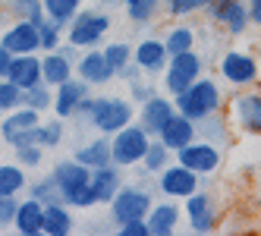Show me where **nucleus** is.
Instances as JSON below:
<instances>
[{
  "instance_id": "1",
  "label": "nucleus",
  "mask_w": 261,
  "mask_h": 236,
  "mask_svg": "<svg viewBox=\"0 0 261 236\" xmlns=\"http://www.w3.org/2000/svg\"><path fill=\"white\" fill-rule=\"evenodd\" d=\"M79 114L88 117V123L95 126L101 136H114L117 129H123L126 123H133L136 107L133 98H117V95H104V98H85Z\"/></svg>"
},
{
  "instance_id": "2",
  "label": "nucleus",
  "mask_w": 261,
  "mask_h": 236,
  "mask_svg": "<svg viewBox=\"0 0 261 236\" xmlns=\"http://www.w3.org/2000/svg\"><path fill=\"white\" fill-rule=\"evenodd\" d=\"M173 104H176V111H179L182 117L201 123L204 117L217 114L220 107H223V95H220V85H217L214 79L198 76L189 88H186V92H179V95L173 98Z\"/></svg>"
},
{
  "instance_id": "3",
  "label": "nucleus",
  "mask_w": 261,
  "mask_h": 236,
  "mask_svg": "<svg viewBox=\"0 0 261 236\" xmlns=\"http://www.w3.org/2000/svg\"><path fill=\"white\" fill-rule=\"evenodd\" d=\"M50 179L57 183L63 205H69V208H82L85 192H88V179H91V167L79 164L76 158H69V161H60V164L50 170Z\"/></svg>"
},
{
  "instance_id": "4",
  "label": "nucleus",
  "mask_w": 261,
  "mask_h": 236,
  "mask_svg": "<svg viewBox=\"0 0 261 236\" xmlns=\"http://www.w3.org/2000/svg\"><path fill=\"white\" fill-rule=\"evenodd\" d=\"M198 76H204V57L192 47V50H182V54H173L164 66V88L167 95H179L186 92Z\"/></svg>"
},
{
  "instance_id": "5",
  "label": "nucleus",
  "mask_w": 261,
  "mask_h": 236,
  "mask_svg": "<svg viewBox=\"0 0 261 236\" xmlns=\"http://www.w3.org/2000/svg\"><path fill=\"white\" fill-rule=\"evenodd\" d=\"M148 145H151V136L142 126L126 123L123 129H117L110 136V158H114L117 167H136V164H142Z\"/></svg>"
},
{
  "instance_id": "6",
  "label": "nucleus",
  "mask_w": 261,
  "mask_h": 236,
  "mask_svg": "<svg viewBox=\"0 0 261 236\" xmlns=\"http://www.w3.org/2000/svg\"><path fill=\"white\" fill-rule=\"evenodd\" d=\"M110 32V16L101 10H79L66 25V41L72 47H95Z\"/></svg>"
},
{
  "instance_id": "7",
  "label": "nucleus",
  "mask_w": 261,
  "mask_h": 236,
  "mask_svg": "<svg viewBox=\"0 0 261 236\" xmlns=\"http://www.w3.org/2000/svg\"><path fill=\"white\" fill-rule=\"evenodd\" d=\"M217 72H220L223 82H230L236 88H246V85H255L258 82V60L252 57V54H246V50L230 47V50L220 54Z\"/></svg>"
},
{
  "instance_id": "8",
  "label": "nucleus",
  "mask_w": 261,
  "mask_h": 236,
  "mask_svg": "<svg viewBox=\"0 0 261 236\" xmlns=\"http://www.w3.org/2000/svg\"><path fill=\"white\" fill-rule=\"evenodd\" d=\"M151 211V192L145 186H120L117 195L110 198V217L117 224L123 221H139Z\"/></svg>"
},
{
  "instance_id": "9",
  "label": "nucleus",
  "mask_w": 261,
  "mask_h": 236,
  "mask_svg": "<svg viewBox=\"0 0 261 236\" xmlns=\"http://www.w3.org/2000/svg\"><path fill=\"white\" fill-rule=\"evenodd\" d=\"M176 161L182 167L195 170L198 176H208V173H214L220 167L223 154H220V145H214L208 139H192L189 145H182V148L176 151Z\"/></svg>"
},
{
  "instance_id": "10",
  "label": "nucleus",
  "mask_w": 261,
  "mask_h": 236,
  "mask_svg": "<svg viewBox=\"0 0 261 236\" xmlns=\"http://www.w3.org/2000/svg\"><path fill=\"white\" fill-rule=\"evenodd\" d=\"M120 186H123V167H117V164L95 167V170H91V179H88V192H85L82 208L110 205V198L117 195Z\"/></svg>"
},
{
  "instance_id": "11",
  "label": "nucleus",
  "mask_w": 261,
  "mask_h": 236,
  "mask_svg": "<svg viewBox=\"0 0 261 236\" xmlns=\"http://www.w3.org/2000/svg\"><path fill=\"white\" fill-rule=\"evenodd\" d=\"M198 186H201V176L189 167H182L179 161L176 164H167L158 176V189L167 198H189L192 192H198Z\"/></svg>"
},
{
  "instance_id": "12",
  "label": "nucleus",
  "mask_w": 261,
  "mask_h": 236,
  "mask_svg": "<svg viewBox=\"0 0 261 236\" xmlns=\"http://www.w3.org/2000/svg\"><path fill=\"white\" fill-rule=\"evenodd\" d=\"M186 221H189V230L198 233V236L214 233L217 230V221H220L214 198L208 192H192L189 198H186Z\"/></svg>"
},
{
  "instance_id": "13",
  "label": "nucleus",
  "mask_w": 261,
  "mask_h": 236,
  "mask_svg": "<svg viewBox=\"0 0 261 236\" xmlns=\"http://www.w3.org/2000/svg\"><path fill=\"white\" fill-rule=\"evenodd\" d=\"M38 111H32V107H16V111H10V117L4 120V126H0V136H4L10 145H38L35 142V126H38Z\"/></svg>"
},
{
  "instance_id": "14",
  "label": "nucleus",
  "mask_w": 261,
  "mask_h": 236,
  "mask_svg": "<svg viewBox=\"0 0 261 236\" xmlns=\"http://www.w3.org/2000/svg\"><path fill=\"white\" fill-rule=\"evenodd\" d=\"M230 120L249 136H261V92H242L230 101Z\"/></svg>"
},
{
  "instance_id": "15",
  "label": "nucleus",
  "mask_w": 261,
  "mask_h": 236,
  "mask_svg": "<svg viewBox=\"0 0 261 236\" xmlns=\"http://www.w3.org/2000/svg\"><path fill=\"white\" fill-rule=\"evenodd\" d=\"M211 19L230 35H242L249 29V7L246 0H214V4L204 10Z\"/></svg>"
},
{
  "instance_id": "16",
  "label": "nucleus",
  "mask_w": 261,
  "mask_h": 236,
  "mask_svg": "<svg viewBox=\"0 0 261 236\" xmlns=\"http://www.w3.org/2000/svg\"><path fill=\"white\" fill-rule=\"evenodd\" d=\"M176 114V104L170 101V98H164V95H151V98H145L142 101V111H139V126L148 133V136H158L164 126H167V120H170Z\"/></svg>"
},
{
  "instance_id": "17",
  "label": "nucleus",
  "mask_w": 261,
  "mask_h": 236,
  "mask_svg": "<svg viewBox=\"0 0 261 236\" xmlns=\"http://www.w3.org/2000/svg\"><path fill=\"white\" fill-rule=\"evenodd\" d=\"M0 47L10 50L13 57H19V54H35L41 50V38H38V25L29 22V19H19L4 38H0Z\"/></svg>"
},
{
  "instance_id": "18",
  "label": "nucleus",
  "mask_w": 261,
  "mask_h": 236,
  "mask_svg": "<svg viewBox=\"0 0 261 236\" xmlns=\"http://www.w3.org/2000/svg\"><path fill=\"white\" fill-rule=\"evenodd\" d=\"M88 82L82 79H66L63 85H57V92H54V111H57V117H76L82 101L88 98Z\"/></svg>"
},
{
  "instance_id": "19",
  "label": "nucleus",
  "mask_w": 261,
  "mask_h": 236,
  "mask_svg": "<svg viewBox=\"0 0 261 236\" xmlns=\"http://www.w3.org/2000/svg\"><path fill=\"white\" fill-rule=\"evenodd\" d=\"M167 60H170V54L164 47V38H145L133 47V63L142 69V72H164Z\"/></svg>"
},
{
  "instance_id": "20",
  "label": "nucleus",
  "mask_w": 261,
  "mask_h": 236,
  "mask_svg": "<svg viewBox=\"0 0 261 236\" xmlns=\"http://www.w3.org/2000/svg\"><path fill=\"white\" fill-rule=\"evenodd\" d=\"M195 136H198V123H195V120H189V117H182V114L176 111L170 120H167V126H164V129H161L154 139H161L170 151H179L182 145H189Z\"/></svg>"
},
{
  "instance_id": "21",
  "label": "nucleus",
  "mask_w": 261,
  "mask_h": 236,
  "mask_svg": "<svg viewBox=\"0 0 261 236\" xmlns=\"http://www.w3.org/2000/svg\"><path fill=\"white\" fill-rule=\"evenodd\" d=\"M41 79L50 88H57L66 79H72V50H66V47L47 50L44 57H41Z\"/></svg>"
},
{
  "instance_id": "22",
  "label": "nucleus",
  "mask_w": 261,
  "mask_h": 236,
  "mask_svg": "<svg viewBox=\"0 0 261 236\" xmlns=\"http://www.w3.org/2000/svg\"><path fill=\"white\" fill-rule=\"evenodd\" d=\"M145 221H148L151 236H173L179 221H182V208L176 202H158V205H151V211L145 214Z\"/></svg>"
},
{
  "instance_id": "23",
  "label": "nucleus",
  "mask_w": 261,
  "mask_h": 236,
  "mask_svg": "<svg viewBox=\"0 0 261 236\" xmlns=\"http://www.w3.org/2000/svg\"><path fill=\"white\" fill-rule=\"evenodd\" d=\"M7 79L13 85H19L22 92L32 88V85H38V82H44L41 79V57H38V54H19V57H13Z\"/></svg>"
},
{
  "instance_id": "24",
  "label": "nucleus",
  "mask_w": 261,
  "mask_h": 236,
  "mask_svg": "<svg viewBox=\"0 0 261 236\" xmlns=\"http://www.w3.org/2000/svg\"><path fill=\"white\" fill-rule=\"evenodd\" d=\"M13 227H16V233H22V236L44 233V205L38 202V198H25V202H19L16 217H13Z\"/></svg>"
},
{
  "instance_id": "25",
  "label": "nucleus",
  "mask_w": 261,
  "mask_h": 236,
  "mask_svg": "<svg viewBox=\"0 0 261 236\" xmlns=\"http://www.w3.org/2000/svg\"><path fill=\"white\" fill-rule=\"evenodd\" d=\"M79 79L88 82V85H107L110 79L117 76L114 69H110V63L104 60V50H88L79 57Z\"/></svg>"
},
{
  "instance_id": "26",
  "label": "nucleus",
  "mask_w": 261,
  "mask_h": 236,
  "mask_svg": "<svg viewBox=\"0 0 261 236\" xmlns=\"http://www.w3.org/2000/svg\"><path fill=\"white\" fill-rule=\"evenodd\" d=\"M44 233L47 236H66L72 233V214L63 202H47L44 205Z\"/></svg>"
},
{
  "instance_id": "27",
  "label": "nucleus",
  "mask_w": 261,
  "mask_h": 236,
  "mask_svg": "<svg viewBox=\"0 0 261 236\" xmlns=\"http://www.w3.org/2000/svg\"><path fill=\"white\" fill-rule=\"evenodd\" d=\"M76 161L79 164H85V167H104V164H114V158H110V139H104V136H98L95 142H88V145H82V148L76 151Z\"/></svg>"
},
{
  "instance_id": "28",
  "label": "nucleus",
  "mask_w": 261,
  "mask_h": 236,
  "mask_svg": "<svg viewBox=\"0 0 261 236\" xmlns=\"http://www.w3.org/2000/svg\"><path fill=\"white\" fill-rule=\"evenodd\" d=\"M195 38H198V32L192 25H170V29H167V35H164V47L173 57V54L192 50L195 47Z\"/></svg>"
},
{
  "instance_id": "29",
  "label": "nucleus",
  "mask_w": 261,
  "mask_h": 236,
  "mask_svg": "<svg viewBox=\"0 0 261 236\" xmlns=\"http://www.w3.org/2000/svg\"><path fill=\"white\" fill-rule=\"evenodd\" d=\"M44 4V16L54 22V25H69L72 22V16L79 13V7H82V0H41Z\"/></svg>"
},
{
  "instance_id": "30",
  "label": "nucleus",
  "mask_w": 261,
  "mask_h": 236,
  "mask_svg": "<svg viewBox=\"0 0 261 236\" xmlns=\"http://www.w3.org/2000/svg\"><path fill=\"white\" fill-rule=\"evenodd\" d=\"M104 60L110 63V69H114L117 76H123V72L129 69V63H133V47H129L126 41H110L104 47Z\"/></svg>"
},
{
  "instance_id": "31",
  "label": "nucleus",
  "mask_w": 261,
  "mask_h": 236,
  "mask_svg": "<svg viewBox=\"0 0 261 236\" xmlns=\"http://www.w3.org/2000/svg\"><path fill=\"white\" fill-rule=\"evenodd\" d=\"M170 148L161 142V139H151V145H148V151H145V158H142V167L148 170V173H161L167 164H170Z\"/></svg>"
},
{
  "instance_id": "32",
  "label": "nucleus",
  "mask_w": 261,
  "mask_h": 236,
  "mask_svg": "<svg viewBox=\"0 0 261 236\" xmlns=\"http://www.w3.org/2000/svg\"><path fill=\"white\" fill-rule=\"evenodd\" d=\"M25 186V170L19 164H0V198L16 195Z\"/></svg>"
},
{
  "instance_id": "33",
  "label": "nucleus",
  "mask_w": 261,
  "mask_h": 236,
  "mask_svg": "<svg viewBox=\"0 0 261 236\" xmlns=\"http://www.w3.org/2000/svg\"><path fill=\"white\" fill-rule=\"evenodd\" d=\"M158 13H161V0H139V4L126 7L129 22H136V25H148L151 19H158Z\"/></svg>"
},
{
  "instance_id": "34",
  "label": "nucleus",
  "mask_w": 261,
  "mask_h": 236,
  "mask_svg": "<svg viewBox=\"0 0 261 236\" xmlns=\"http://www.w3.org/2000/svg\"><path fill=\"white\" fill-rule=\"evenodd\" d=\"M198 133H201V139H208V142H214V145H223V142L230 139L227 120H223V117H217V114L204 117V120H201V126H198Z\"/></svg>"
},
{
  "instance_id": "35",
  "label": "nucleus",
  "mask_w": 261,
  "mask_h": 236,
  "mask_svg": "<svg viewBox=\"0 0 261 236\" xmlns=\"http://www.w3.org/2000/svg\"><path fill=\"white\" fill-rule=\"evenodd\" d=\"M60 139H63V120L60 117L35 126V142H38L41 148H54V145H60Z\"/></svg>"
},
{
  "instance_id": "36",
  "label": "nucleus",
  "mask_w": 261,
  "mask_h": 236,
  "mask_svg": "<svg viewBox=\"0 0 261 236\" xmlns=\"http://www.w3.org/2000/svg\"><path fill=\"white\" fill-rule=\"evenodd\" d=\"M22 104L41 114L44 107H50V104H54V98H50V85H47V82H38V85L25 88V92H22Z\"/></svg>"
},
{
  "instance_id": "37",
  "label": "nucleus",
  "mask_w": 261,
  "mask_h": 236,
  "mask_svg": "<svg viewBox=\"0 0 261 236\" xmlns=\"http://www.w3.org/2000/svg\"><path fill=\"white\" fill-rule=\"evenodd\" d=\"M214 4V0H164V10L176 16V19H182V16H192L198 10H208Z\"/></svg>"
},
{
  "instance_id": "38",
  "label": "nucleus",
  "mask_w": 261,
  "mask_h": 236,
  "mask_svg": "<svg viewBox=\"0 0 261 236\" xmlns=\"http://www.w3.org/2000/svg\"><path fill=\"white\" fill-rule=\"evenodd\" d=\"M10 7H13V13L19 16V19H29L35 25L44 19V4L41 0H10Z\"/></svg>"
},
{
  "instance_id": "39",
  "label": "nucleus",
  "mask_w": 261,
  "mask_h": 236,
  "mask_svg": "<svg viewBox=\"0 0 261 236\" xmlns=\"http://www.w3.org/2000/svg\"><path fill=\"white\" fill-rule=\"evenodd\" d=\"M22 104V88L13 85L10 79H0V114H10Z\"/></svg>"
},
{
  "instance_id": "40",
  "label": "nucleus",
  "mask_w": 261,
  "mask_h": 236,
  "mask_svg": "<svg viewBox=\"0 0 261 236\" xmlns=\"http://www.w3.org/2000/svg\"><path fill=\"white\" fill-rule=\"evenodd\" d=\"M38 38H41V50H57L60 47V25H54L44 16L38 22Z\"/></svg>"
},
{
  "instance_id": "41",
  "label": "nucleus",
  "mask_w": 261,
  "mask_h": 236,
  "mask_svg": "<svg viewBox=\"0 0 261 236\" xmlns=\"http://www.w3.org/2000/svg\"><path fill=\"white\" fill-rule=\"evenodd\" d=\"M32 198H38L41 205H47V202H63V198H60V189H57V183H54L50 176L32 186Z\"/></svg>"
},
{
  "instance_id": "42",
  "label": "nucleus",
  "mask_w": 261,
  "mask_h": 236,
  "mask_svg": "<svg viewBox=\"0 0 261 236\" xmlns=\"http://www.w3.org/2000/svg\"><path fill=\"white\" fill-rule=\"evenodd\" d=\"M41 151H44L41 145H19V148H16V161H19L22 167H38L41 158H44Z\"/></svg>"
},
{
  "instance_id": "43",
  "label": "nucleus",
  "mask_w": 261,
  "mask_h": 236,
  "mask_svg": "<svg viewBox=\"0 0 261 236\" xmlns=\"http://www.w3.org/2000/svg\"><path fill=\"white\" fill-rule=\"evenodd\" d=\"M117 233H120V236H151L145 217H139V221H123V224L117 227Z\"/></svg>"
},
{
  "instance_id": "44",
  "label": "nucleus",
  "mask_w": 261,
  "mask_h": 236,
  "mask_svg": "<svg viewBox=\"0 0 261 236\" xmlns=\"http://www.w3.org/2000/svg\"><path fill=\"white\" fill-rule=\"evenodd\" d=\"M16 208H19L16 195H4V198H0V227H10V224H13Z\"/></svg>"
},
{
  "instance_id": "45",
  "label": "nucleus",
  "mask_w": 261,
  "mask_h": 236,
  "mask_svg": "<svg viewBox=\"0 0 261 236\" xmlns=\"http://www.w3.org/2000/svg\"><path fill=\"white\" fill-rule=\"evenodd\" d=\"M246 7H249V22L261 25V0H246Z\"/></svg>"
},
{
  "instance_id": "46",
  "label": "nucleus",
  "mask_w": 261,
  "mask_h": 236,
  "mask_svg": "<svg viewBox=\"0 0 261 236\" xmlns=\"http://www.w3.org/2000/svg\"><path fill=\"white\" fill-rule=\"evenodd\" d=\"M10 60H13V54L0 47V79H7V72H10Z\"/></svg>"
},
{
  "instance_id": "47",
  "label": "nucleus",
  "mask_w": 261,
  "mask_h": 236,
  "mask_svg": "<svg viewBox=\"0 0 261 236\" xmlns=\"http://www.w3.org/2000/svg\"><path fill=\"white\" fill-rule=\"evenodd\" d=\"M120 4H123V7H129V4H139V0H120Z\"/></svg>"
}]
</instances>
